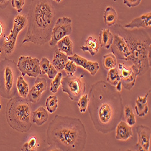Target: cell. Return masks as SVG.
Returning a JSON list of instances; mask_svg holds the SVG:
<instances>
[{
    "instance_id": "obj_28",
    "label": "cell",
    "mask_w": 151,
    "mask_h": 151,
    "mask_svg": "<svg viewBox=\"0 0 151 151\" xmlns=\"http://www.w3.org/2000/svg\"><path fill=\"white\" fill-rule=\"evenodd\" d=\"M45 106L50 114L54 113L58 108V99L56 96H50L47 97Z\"/></svg>"
},
{
    "instance_id": "obj_23",
    "label": "cell",
    "mask_w": 151,
    "mask_h": 151,
    "mask_svg": "<svg viewBox=\"0 0 151 151\" xmlns=\"http://www.w3.org/2000/svg\"><path fill=\"white\" fill-rule=\"evenodd\" d=\"M113 38H114V35L110 32L109 29H102L99 37V42L100 46L109 50L112 43Z\"/></svg>"
},
{
    "instance_id": "obj_41",
    "label": "cell",
    "mask_w": 151,
    "mask_h": 151,
    "mask_svg": "<svg viewBox=\"0 0 151 151\" xmlns=\"http://www.w3.org/2000/svg\"><path fill=\"white\" fill-rule=\"evenodd\" d=\"M3 33H4V27L2 23L0 22V37L3 36Z\"/></svg>"
},
{
    "instance_id": "obj_25",
    "label": "cell",
    "mask_w": 151,
    "mask_h": 151,
    "mask_svg": "<svg viewBox=\"0 0 151 151\" xmlns=\"http://www.w3.org/2000/svg\"><path fill=\"white\" fill-rule=\"evenodd\" d=\"M17 88L20 97L26 98L29 92V85L27 82L24 80L23 76H19L18 77L17 80Z\"/></svg>"
},
{
    "instance_id": "obj_33",
    "label": "cell",
    "mask_w": 151,
    "mask_h": 151,
    "mask_svg": "<svg viewBox=\"0 0 151 151\" xmlns=\"http://www.w3.org/2000/svg\"><path fill=\"white\" fill-rule=\"evenodd\" d=\"M50 64H51V62H50V60L47 58L43 57L41 59V61L40 62V66L42 74H47Z\"/></svg>"
},
{
    "instance_id": "obj_11",
    "label": "cell",
    "mask_w": 151,
    "mask_h": 151,
    "mask_svg": "<svg viewBox=\"0 0 151 151\" xmlns=\"http://www.w3.org/2000/svg\"><path fill=\"white\" fill-rule=\"evenodd\" d=\"M117 68L120 74L122 85L126 90H131L135 86L138 76V68L134 64L131 67H128L122 63L118 65Z\"/></svg>"
},
{
    "instance_id": "obj_1",
    "label": "cell",
    "mask_w": 151,
    "mask_h": 151,
    "mask_svg": "<svg viewBox=\"0 0 151 151\" xmlns=\"http://www.w3.org/2000/svg\"><path fill=\"white\" fill-rule=\"evenodd\" d=\"M89 112L96 130L107 134L114 130L123 112L120 92L104 81L93 84L90 91Z\"/></svg>"
},
{
    "instance_id": "obj_10",
    "label": "cell",
    "mask_w": 151,
    "mask_h": 151,
    "mask_svg": "<svg viewBox=\"0 0 151 151\" xmlns=\"http://www.w3.org/2000/svg\"><path fill=\"white\" fill-rule=\"evenodd\" d=\"M40 62L36 58L21 56L18 60L17 68L23 77L27 75L29 77L37 78L42 74Z\"/></svg>"
},
{
    "instance_id": "obj_5",
    "label": "cell",
    "mask_w": 151,
    "mask_h": 151,
    "mask_svg": "<svg viewBox=\"0 0 151 151\" xmlns=\"http://www.w3.org/2000/svg\"><path fill=\"white\" fill-rule=\"evenodd\" d=\"M6 116L10 127L18 132H27L32 128L31 107L26 98L14 97L10 99Z\"/></svg>"
},
{
    "instance_id": "obj_35",
    "label": "cell",
    "mask_w": 151,
    "mask_h": 151,
    "mask_svg": "<svg viewBox=\"0 0 151 151\" xmlns=\"http://www.w3.org/2000/svg\"><path fill=\"white\" fill-rule=\"evenodd\" d=\"M57 74H58V71L56 70V69L55 68V67L51 63L50 65V67L48 68V71L47 73L48 78L50 79H53Z\"/></svg>"
},
{
    "instance_id": "obj_7",
    "label": "cell",
    "mask_w": 151,
    "mask_h": 151,
    "mask_svg": "<svg viewBox=\"0 0 151 151\" xmlns=\"http://www.w3.org/2000/svg\"><path fill=\"white\" fill-rule=\"evenodd\" d=\"M61 85L63 92L67 93L68 97L74 102L78 101L86 91V84L82 76H67L62 78Z\"/></svg>"
},
{
    "instance_id": "obj_3",
    "label": "cell",
    "mask_w": 151,
    "mask_h": 151,
    "mask_svg": "<svg viewBox=\"0 0 151 151\" xmlns=\"http://www.w3.org/2000/svg\"><path fill=\"white\" fill-rule=\"evenodd\" d=\"M56 12L50 0H32L27 14L28 29L22 44L31 42L43 45L51 38Z\"/></svg>"
},
{
    "instance_id": "obj_2",
    "label": "cell",
    "mask_w": 151,
    "mask_h": 151,
    "mask_svg": "<svg viewBox=\"0 0 151 151\" xmlns=\"http://www.w3.org/2000/svg\"><path fill=\"white\" fill-rule=\"evenodd\" d=\"M86 138L85 126L78 118L56 115L47 131L48 145L58 150H83Z\"/></svg>"
},
{
    "instance_id": "obj_45",
    "label": "cell",
    "mask_w": 151,
    "mask_h": 151,
    "mask_svg": "<svg viewBox=\"0 0 151 151\" xmlns=\"http://www.w3.org/2000/svg\"><path fill=\"white\" fill-rule=\"evenodd\" d=\"M0 50H1V48H0Z\"/></svg>"
},
{
    "instance_id": "obj_44",
    "label": "cell",
    "mask_w": 151,
    "mask_h": 151,
    "mask_svg": "<svg viewBox=\"0 0 151 151\" xmlns=\"http://www.w3.org/2000/svg\"><path fill=\"white\" fill-rule=\"evenodd\" d=\"M1 50H0V54H1Z\"/></svg>"
},
{
    "instance_id": "obj_30",
    "label": "cell",
    "mask_w": 151,
    "mask_h": 151,
    "mask_svg": "<svg viewBox=\"0 0 151 151\" xmlns=\"http://www.w3.org/2000/svg\"><path fill=\"white\" fill-rule=\"evenodd\" d=\"M78 106H79L81 113H85L88 108L89 97L88 94H83L78 100Z\"/></svg>"
},
{
    "instance_id": "obj_18",
    "label": "cell",
    "mask_w": 151,
    "mask_h": 151,
    "mask_svg": "<svg viewBox=\"0 0 151 151\" xmlns=\"http://www.w3.org/2000/svg\"><path fill=\"white\" fill-rule=\"evenodd\" d=\"M150 90L146 94L144 97L138 96L135 100V109L138 116L143 117L147 115L149 112V107L147 106V98Z\"/></svg>"
},
{
    "instance_id": "obj_12",
    "label": "cell",
    "mask_w": 151,
    "mask_h": 151,
    "mask_svg": "<svg viewBox=\"0 0 151 151\" xmlns=\"http://www.w3.org/2000/svg\"><path fill=\"white\" fill-rule=\"evenodd\" d=\"M112 53L120 60L127 61L130 55L128 45L123 37L117 33L114 35L112 43L111 45Z\"/></svg>"
},
{
    "instance_id": "obj_21",
    "label": "cell",
    "mask_w": 151,
    "mask_h": 151,
    "mask_svg": "<svg viewBox=\"0 0 151 151\" xmlns=\"http://www.w3.org/2000/svg\"><path fill=\"white\" fill-rule=\"evenodd\" d=\"M68 60V56L67 55L56 50L55 51L52 64L57 71H62L64 69Z\"/></svg>"
},
{
    "instance_id": "obj_6",
    "label": "cell",
    "mask_w": 151,
    "mask_h": 151,
    "mask_svg": "<svg viewBox=\"0 0 151 151\" xmlns=\"http://www.w3.org/2000/svg\"><path fill=\"white\" fill-rule=\"evenodd\" d=\"M16 73V64L12 60L5 59L0 63V96L3 98L10 99L15 97Z\"/></svg>"
},
{
    "instance_id": "obj_42",
    "label": "cell",
    "mask_w": 151,
    "mask_h": 151,
    "mask_svg": "<svg viewBox=\"0 0 151 151\" xmlns=\"http://www.w3.org/2000/svg\"><path fill=\"white\" fill-rule=\"evenodd\" d=\"M53 1L56 2V3H60L62 1V0H53Z\"/></svg>"
},
{
    "instance_id": "obj_4",
    "label": "cell",
    "mask_w": 151,
    "mask_h": 151,
    "mask_svg": "<svg viewBox=\"0 0 151 151\" xmlns=\"http://www.w3.org/2000/svg\"><path fill=\"white\" fill-rule=\"evenodd\" d=\"M117 30L127 43L131 61L138 70V76H142L150 67V37L146 32L140 29H127L117 26Z\"/></svg>"
},
{
    "instance_id": "obj_32",
    "label": "cell",
    "mask_w": 151,
    "mask_h": 151,
    "mask_svg": "<svg viewBox=\"0 0 151 151\" xmlns=\"http://www.w3.org/2000/svg\"><path fill=\"white\" fill-rule=\"evenodd\" d=\"M78 65L70 60H68L64 67V70L68 76H72L75 74L77 70Z\"/></svg>"
},
{
    "instance_id": "obj_17",
    "label": "cell",
    "mask_w": 151,
    "mask_h": 151,
    "mask_svg": "<svg viewBox=\"0 0 151 151\" xmlns=\"http://www.w3.org/2000/svg\"><path fill=\"white\" fill-rule=\"evenodd\" d=\"M133 135L131 127L123 121H120L117 125L116 138L118 140L127 141Z\"/></svg>"
},
{
    "instance_id": "obj_34",
    "label": "cell",
    "mask_w": 151,
    "mask_h": 151,
    "mask_svg": "<svg viewBox=\"0 0 151 151\" xmlns=\"http://www.w3.org/2000/svg\"><path fill=\"white\" fill-rule=\"evenodd\" d=\"M25 4V0H11L12 6L15 8L18 13L22 10V7Z\"/></svg>"
},
{
    "instance_id": "obj_40",
    "label": "cell",
    "mask_w": 151,
    "mask_h": 151,
    "mask_svg": "<svg viewBox=\"0 0 151 151\" xmlns=\"http://www.w3.org/2000/svg\"><path fill=\"white\" fill-rule=\"evenodd\" d=\"M114 87H116V89L117 91H118L119 92H120L122 91V83H121V82H119L118 83V84Z\"/></svg>"
},
{
    "instance_id": "obj_15",
    "label": "cell",
    "mask_w": 151,
    "mask_h": 151,
    "mask_svg": "<svg viewBox=\"0 0 151 151\" xmlns=\"http://www.w3.org/2000/svg\"><path fill=\"white\" fill-rule=\"evenodd\" d=\"M68 59L74 62L77 65L83 67V68L87 70L92 76H95L99 70V64L97 62L88 60L76 53L72 56H68Z\"/></svg>"
},
{
    "instance_id": "obj_20",
    "label": "cell",
    "mask_w": 151,
    "mask_h": 151,
    "mask_svg": "<svg viewBox=\"0 0 151 151\" xmlns=\"http://www.w3.org/2000/svg\"><path fill=\"white\" fill-rule=\"evenodd\" d=\"M48 119V111L43 106H40L32 113V121L39 127L45 124Z\"/></svg>"
},
{
    "instance_id": "obj_8",
    "label": "cell",
    "mask_w": 151,
    "mask_h": 151,
    "mask_svg": "<svg viewBox=\"0 0 151 151\" xmlns=\"http://www.w3.org/2000/svg\"><path fill=\"white\" fill-rule=\"evenodd\" d=\"M27 23V18L21 15H17L14 21V26L8 36L4 37L3 49L6 55L13 53L15 47L18 34L25 27Z\"/></svg>"
},
{
    "instance_id": "obj_27",
    "label": "cell",
    "mask_w": 151,
    "mask_h": 151,
    "mask_svg": "<svg viewBox=\"0 0 151 151\" xmlns=\"http://www.w3.org/2000/svg\"><path fill=\"white\" fill-rule=\"evenodd\" d=\"M107 82L111 85L116 86L119 82H120V74L117 68H112L109 70L107 76Z\"/></svg>"
},
{
    "instance_id": "obj_9",
    "label": "cell",
    "mask_w": 151,
    "mask_h": 151,
    "mask_svg": "<svg viewBox=\"0 0 151 151\" xmlns=\"http://www.w3.org/2000/svg\"><path fill=\"white\" fill-rule=\"evenodd\" d=\"M72 32V20L70 18L63 17L56 19L53 28L49 45L53 47L63 37L69 36Z\"/></svg>"
},
{
    "instance_id": "obj_39",
    "label": "cell",
    "mask_w": 151,
    "mask_h": 151,
    "mask_svg": "<svg viewBox=\"0 0 151 151\" xmlns=\"http://www.w3.org/2000/svg\"><path fill=\"white\" fill-rule=\"evenodd\" d=\"M21 150H22V151H29V150H30V147H29L28 142H27V143H26L23 145V146H22V147L21 148Z\"/></svg>"
},
{
    "instance_id": "obj_38",
    "label": "cell",
    "mask_w": 151,
    "mask_h": 151,
    "mask_svg": "<svg viewBox=\"0 0 151 151\" xmlns=\"http://www.w3.org/2000/svg\"><path fill=\"white\" fill-rule=\"evenodd\" d=\"M10 0H0V9H5L9 5Z\"/></svg>"
},
{
    "instance_id": "obj_37",
    "label": "cell",
    "mask_w": 151,
    "mask_h": 151,
    "mask_svg": "<svg viewBox=\"0 0 151 151\" xmlns=\"http://www.w3.org/2000/svg\"><path fill=\"white\" fill-rule=\"evenodd\" d=\"M30 150H34L37 145V139L35 137H32L28 142Z\"/></svg>"
},
{
    "instance_id": "obj_19",
    "label": "cell",
    "mask_w": 151,
    "mask_h": 151,
    "mask_svg": "<svg viewBox=\"0 0 151 151\" xmlns=\"http://www.w3.org/2000/svg\"><path fill=\"white\" fill-rule=\"evenodd\" d=\"M100 47L99 40L93 36H90L88 37L84 45L81 47V49L83 52H89L91 56H94L98 53Z\"/></svg>"
},
{
    "instance_id": "obj_36",
    "label": "cell",
    "mask_w": 151,
    "mask_h": 151,
    "mask_svg": "<svg viewBox=\"0 0 151 151\" xmlns=\"http://www.w3.org/2000/svg\"><path fill=\"white\" fill-rule=\"evenodd\" d=\"M125 5H127L128 7H135L139 5L142 1V0H123Z\"/></svg>"
},
{
    "instance_id": "obj_26",
    "label": "cell",
    "mask_w": 151,
    "mask_h": 151,
    "mask_svg": "<svg viewBox=\"0 0 151 151\" xmlns=\"http://www.w3.org/2000/svg\"><path fill=\"white\" fill-rule=\"evenodd\" d=\"M103 65L106 70L115 68L117 65V58L112 53L104 55L103 57Z\"/></svg>"
},
{
    "instance_id": "obj_24",
    "label": "cell",
    "mask_w": 151,
    "mask_h": 151,
    "mask_svg": "<svg viewBox=\"0 0 151 151\" xmlns=\"http://www.w3.org/2000/svg\"><path fill=\"white\" fill-rule=\"evenodd\" d=\"M104 19L105 23L108 27L115 26L117 21L118 15L114 7L108 6L105 9L104 14Z\"/></svg>"
},
{
    "instance_id": "obj_31",
    "label": "cell",
    "mask_w": 151,
    "mask_h": 151,
    "mask_svg": "<svg viewBox=\"0 0 151 151\" xmlns=\"http://www.w3.org/2000/svg\"><path fill=\"white\" fill-rule=\"evenodd\" d=\"M62 78V74L61 73H58L55 78L53 79L51 84H50V90L53 93H56L58 91L59 88L61 85V80Z\"/></svg>"
},
{
    "instance_id": "obj_22",
    "label": "cell",
    "mask_w": 151,
    "mask_h": 151,
    "mask_svg": "<svg viewBox=\"0 0 151 151\" xmlns=\"http://www.w3.org/2000/svg\"><path fill=\"white\" fill-rule=\"evenodd\" d=\"M58 50L68 56L73 55V44L69 36H66L60 40L56 44Z\"/></svg>"
},
{
    "instance_id": "obj_13",
    "label": "cell",
    "mask_w": 151,
    "mask_h": 151,
    "mask_svg": "<svg viewBox=\"0 0 151 151\" xmlns=\"http://www.w3.org/2000/svg\"><path fill=\"white\" fill-rule=\"evenodd\" d=\"M138 142L135 144L136 150H149L150 144V129L146 126L139 125L137 127Z\"/></svg>"
},
{
    "instance_id": "obj_16",
    "label": "cell",
    "mask_w": 151,
    "mask_h": 151,
    "mask_svg": "<svg viewBox=\"0 0 151 151\" xmlns=\"http://www.w3.org/2000/svg\"><path fill=\"white\" fill-rule=\"evenodd\" d=\"M151 26V13L143 14L139 17L134 18L131 22L126 24L124 28L127 29H134L140 28H148Z\"/></svg>"
},
{
    "instance_id": "obj_43",
    "label": "cell",
    "mask_w": 151,
    "mask_h": 151,
    "mask_svg": "<svg viewBox=\"0 0 151 151\" xmlns=\"http://www.w3.org/2000/svg\"><path fill=\"white\" fill-rule=\"evenodd\" d=\"M1 109V101H0V110Z\"/></svg>"
},
{
    "instance_id": "obj_14",
    "label": "cell",
    "mask_w": 151,
    "mask_h": 151,
    "mask_svg": "<svg viewBox=\"0 0 151 151\" xmlns=\"http://www.w3.org/2000/svg\"><path fill=\"white\" fill-rule=\"evenodd\" d=\"M47 81L45 78H37L33 86L28 94L29 102L32 104L38 102L41 97L42 94L47 89Z\"/></svg>"
},
{
    "instance_id": "obj_29",
    "label": "cell",
    "mask_w": 151,
    "mask_h": 151,
    "mask_svg": "<svg viewBox=\"0 0 151 151\" xmlns=\"http://www.w3.org/2000/svg\"><path fill=\"white\" fill-rule=\"evenodd\" d=\"M124 116L127 123L130 127H133L136 123V119L132 108L127 105L124 107Z\"/></svg>"
}]
</instances>
